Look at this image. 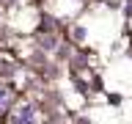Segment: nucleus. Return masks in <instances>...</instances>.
I'll list each match as a JSON object with an SVG mask.
<instances>
[{"instance_id": "nucleus-1", "label": "nucleus", "mask_w": 132, "mask_h": 124, "mask_svg": "<svg viewBox=\"0 0 132 124\" xmlns=\"http://www.w3.org/2000/svg\"><path fill=\"white\" fill-rule=\"evenodd\" d=\"M11 124H39L36 110L30 105H19L16 110H11Z\"/></svg>"}, {"instance_id": "nucleus-2", "label": "nucleus", "mask_w": 132, "mask_h": 124, "mask_svg": "<svg viewBox=\"0 0 132 124\" xmlns=\"http://www.w3.org/2000/svg\"><path fill=\"white\" fill-rule=\"evenodd\" d=\"M8 102H11V94H8V88H6V86H0V110H6V107H8Z\"/></svg>"}]
</instances>
